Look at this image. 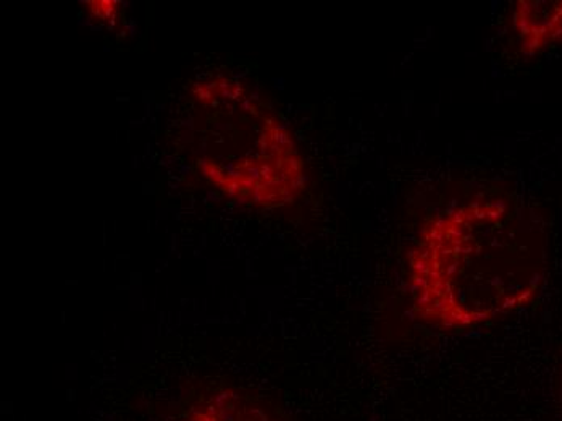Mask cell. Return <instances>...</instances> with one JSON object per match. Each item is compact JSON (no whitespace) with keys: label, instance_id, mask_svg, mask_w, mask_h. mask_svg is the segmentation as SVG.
<instances>
[{"label":"cell","instance_id":"cell-1","mask_svg":"<svg viewBox=\"0 0 562 421\" xmlns=\"http://www.w3.org/2000/svg\"><path fill=\"white\" fill-rule=\"evenodd\" d=\"M547 241L537 215L506 197H475L430 215L406 256L411 317L438 331L493 323L532 301Z\"/></svg>","mask_w":562,"mask_h":421},{"label":"cell","instance_id":"cell-2","mask_svg":"<svg viewBox=\"0 0 562 421\" xmlns=\"http://www.w3.org/2000/svg\"><path fill=\"white\" fill-rule=\"evenodd\" d=\"M190 96L188 153L218 193L256 210L291 207L303 197L306 160L269 102L225 75L191 85Z\"/></svg>","mask_w":562,"mask_h":421},{"label":"cell","instance_id":"cell-3","mask_svg":"<svg viewBox=\"0 0 562 421\" xmlns=\"http://www.w3.org/2000/svg\"><path fill=\"white\" fill-rule=\"evenodd\" d=\"M171 421H284L266 400L228 383L205 385L188 396Z\"/></svg>","mask_w":562,"mask_h":421},{"label":"cell","instance_id":"cell-4","mask_svg":"<svg viewBox=\"0 0 562 421\" xmlns=\"http://www.w3.org/2000/svg\"><path fill=\"white\" fill-rule=\"evenodd\" d=\"M517 47L537 56L562 41V0H522L510 16Z\"/></svg>","mask_w":562,"mask_h":421},{"label":"cell","instance_id":"cell-5","mask_svg":"<svg viewBox=\"0 0 562 421\" xmlns=\"http://www.w3.org/2000/svg\"><path fill=\"white\" fill-rule=\"evenodd\" d=\"M86 15L99 25L115 29L122 22L123 3L119 0H88L83 2Z\"/></svg>","mask_w":562,"mask_h":421}]
</instances>
